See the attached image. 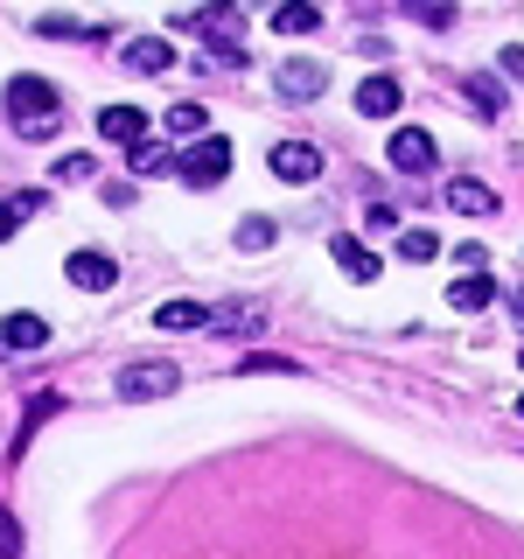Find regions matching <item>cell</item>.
<instances>
[{
	"label": "cell",
	"mask_w": 524,
	"mask_h": 559,
	"mask_svg": "<svg viewBox=\"0 0 524 559\" xmlns=\"http://www.w3.org/2000/svg\"><path fill=\"white\" fill-rule=\"evenodd\" d=\"M308 28H322V14H314L308 0H287V8H273V35H308Z\"/></svg>",
	"instance_id": "cell-16"
},
{
	"label": "cell",
	"mask_w": 524,
	"mask_h": 559,
	"mask_svg": "<svg viewBox=\"0 0 524 559\" xmlns=\"http://www.w3.org/2000/svg\"><path fill=\"white\" fill-rule=\"evenodd\" d=\"M162 127H168V133H182V140H189V133H203V105H189V98H182V105H168Z\"/></svg>",
	"instance_id": "cell-21"
},
{
	"label": "cell",
	"mask_w": 524,
	"mask_h": 559,
	"mask_svg": "<svg viewBox=\"0 0 524 559\" xmlns=\"http://www.w3.org/2000/svg\"><path fill=\"white\" fill-rule=\"evenodd\" d=\"M448 203L462 210V217H497V189H489V182H476V175L448 182Z\"/></svg>",
	"instance_id": "cell-11"
},
{
	"label": "cell",
	"mask_w": 524,
	"mask_h": 559,
	"mask_svg": "<svg viewBox=\"0 0 524 559\" xmlns=\"http://www.w3.org/2000/svg\"><path fill=\"white\" fill-rule=\"evenodd\" d=\"M175 175H182L189 189H217L224 175H231V140H217V133H203L196 147L182 154V162H175Z\"/></svg>",
	"instance_id": "cell-2"
},
{
	"label": "cell",
	"mask_w": 524,
	"mask_h": 559,
	"mask_svg": "<svg viewBox=\"0 0 524 559\" xmlns=\"http://www.w3.org/2000/svg\"><path fill=\"white\" fill-rule=\"evenodd\" d=\"M92 154H70V162H57V175H63V182H92Z\"/></svg>",
	"instance_id": "cell-24"
},
{
	"label": "cell",
	"mask_w": 524,
	"mask_h": 559,
	"mask_svg": "<svg viewBox=\"0 0 524 559\" xmlns=\"http://www.w3.org/2000/svg\"><path fill=\"white\" fill-rule=\"evenodd\" d=\"M384 162H392L398 175H427L433 168V133L427 127H398L392 147H384Z\"/></svg>",
	"instance_id": "cell-5"
},
{
	"label": "cell",
	"mask_w": 524,
	"mask_h": 559,
	"mask_svg": "<svg viewBox=\"0 0 524 559\" xmlns=\"http://www.w3.org/2000/svg\"><path fill=\"white\" fill-rule=\"evenodd\" d=\"M517 322H524V294H517Z\"/></svg>",
	"instance_id": "cell-29"
},
{
	"label": "cell",
	"mask_w": 524,
	"mask_h": 559,
	"mask_svg": "<svg viewBox=\"0 0 524 559\" xmlns=\"http://www.w3.org/2000/svg\"><path fill=\"white\" fill-rule=\"evenodd\" d=\"M406 14H413V22H427V28H448V22H454V14H448V8H427V0H413V8H406Z\"/></svg>",
	"instance_id": "cell-25"
},
{
	"label": "cell",
	"mask_w": 524,
	"mask_h": 559,
	"mask_svg": "<svg viewBox=\"0 0 524 559\" xmlns=\"http://www.w3.org/2000/svg\"><path fill=\"white\" fill-rule=\"evenodd\" d=\"M0 559H22V524L8 518V503H0Z\"/></svg>",
	"instance_id": "cell-23"
},
{
	"label": "cell",
	"mask_w": 524,
	"mask_h": 559,
	"mask_svg": "<svg viewBox=\"0 0 524 559\" xmlns=\"http://www.w3.org/2000/svg\"><path fill=\"white\" fill-rule=\"evenodd\" d=\"M168 168H175V162H168L162 147H147V140L133 147V175H168Z\"/></svg>",
	"instance_id": "cell-22"
},
{
	"label": "cell",
	"mask_w": 524,
	"mask_h": 559,
	"mask_svg": "<svg viewBox=\"0 0 524 559\" xmlns=\"http://www.w3.org/2000/svg\"><path fill=\"white\" fill-rule=\"evenodd\" d=\"M497 63H503V78H524V49H517V43H511V49H503V57H497Z\"/></svg>",
	"instance_id": "cell-28"
},
{
	"label": "cell",
	"mask_w": 524,
	"mask_h": 559,
	"mask_svg": "<svg viewBox=\"0 0 524 559\" xmlns=\"http://www.w3.org/2000/svg\"><path fill=\"white\" fill-rule=\"evenodd\" d=\"M203 329H217V336H259V329H266V308L259 301H224V308L203 314Z\"/></svg>",
	"instance_id": "cell-7"
},
{
	"label": "cell",
	"mask_w": 524,
	"mask_h": 559,
	"mask_svg": "<svg viewBox=\"0 0 524 559\" xmlns=\"http://www.w3.org/2000/svg\"><path fill=\"white\" fill-rule=\"evenodd\" d=\"M273 92L287 98V105H308V98H322V92H329V70L314 63V57H287V63L273 70Z\"/></svg>",
	"instance_id": "cell-3"
},
{
	"label": "cell",
	"mask_w": 524,
	"mask_h": 559,
	"mask_svg": "<svg viewBox=\"0 0 524 559\" xmlns=\"http://www.w3.org/2000/svg\"><path fill=\"white\" fill-rule=\"evenodd\" d=\"M364 224H371V231H392L398 210H392V203H371V210H364Z\"/></svg>",
	"instance_id": "cell-26"
},
{
	"label": "cell",
	"mask_w": 524,
	"mask_h": 559,
	"mask_svg": "<svg viewBox=\"0 0 524 559\" xmlns=\"http://www.w3.org/2000/svg\"><path fill=\"white\" fill-rule=\"evenodd\" d=\"M357 112H364V119L398 112V78H384V70H378V78H364V84H357Z\"/></svg>",
	"instance_id": "cell-12"
},
{
	"label": "cell",
	"mask_w": 524,
	"mask_h": 559,
	"mask_svg": "<svg viewBox=\"0 0 524 559\" xmlns=\"http://www.w3.org/2000/svg\"><path fill=\"white\" fill-rule=\"evenodd\" d=\"M273 175L301 189V182H314V175H322V154H314L308 140H279V147H273Z\"/></svg>",
	"instance_id": "cell-6"
},
{
	"label": "cell",
	"mask_w": 524,
	"mask_h": 559,
	"mask_svg": "<svg viewBox=\"0 0 524 559\" xmlns=\"http://www.w3.org/2000/svg\"><path fill=\"white\" fill-rule=\"evenodd\" d=\"M398 259L427 266V259H441V238H433V231H398Z\"/></svg>",
	"instance_id": "cell-20"
},
{
	"label": "cell",
	"mask_w": 524,
	"mask_h": 559,
	"mask_svg": "<svg viewBox=\"0 0 524 559\" xmlns=\"http://www.w3.org/2000/svg\"><path fill=\"white\" fill-rule=\"evenodd\" d=\"M329 259H336L349 280H378V273H384V259H378L364 238H329Z\"/></svg>",
	"instance_id": "cell-10"
},
{
	"label": "cell",
	"mask_w": 524,
	"mask_h": 559,
	"mask_svg": "<svg viewBox=\"0 0 524 559\" xmlns=\"http://www.w3.org/2000/svg\"><path fill=\"white\" fill-rule=\"evenodd\" d=\"M175 49L162 43V35H140V43H127V70H140V78H154V70H168Z\"/></svg>",
	"instance_id": "cell-15"
},
{
	"label": "cell",
	"mask_w": 524,
	"mask_h": 559,
	"mask_svg": "<svg viewBox=\"0 0 524 559\" xmlns=\"http://www.w3.org/2000/svg\"><path fill=\"white\" fill-rule=\"evenodd\" d=\"M517 413H524V399H517Z\"/></svg>",
	"instance_id": "cell-30"
},
{
	"label": "cell",
	"mask_w": 524,
	"mask_h": 559,
	"mask_svg": "<svg viewBox=\"0 0 524 559\" xmlns=\"http://www.w3.org/2000/svg\"><path fill=\"white\" fill-rule=\"evenodd\" d=\"M14 231H22V210H14V203H0V245H8Z\"/></svg>",
	"instance_id": "cell-27"
},
{
	"label": "cell",
	"mask_w": 524,
	"mask_h": 559,
	"mask_svg": "<svg viewBox=\"0 0 524 559\" xmlns=\"http://www.w3.org/2000/svg\"><path fill=\"white\" fill-rule=\"evenodd\" d=\"M98 133L119 140V147H140V140H147V112H140V105H105V112H98Z\"/></svg>",
	"instance_id": "cell-9"
},
{
	"label": "cell",
	"mask_w": 524,
	"mask_h": 559,
	"mask_svg": "<svg viewBox=\"0 0 524 559\" xmlns=\"http://www.w3.org/2000/svg\"><path fill=\"white\" fill-rule=\"evenodd\" d=\"M0 343H8V349H43L49 322H43V314H8V322H0Z\"/></svg>",
	"instance_id": "cell-14"
},
{
	"label": "cell",
	"mask_w": 524,
	"mask_h": 559,
	"mask_svg": "<svg viewBox=\"0 0 524 559\" xmlns=\"http://www.w3.org/2000/svg\"><path fill=\"white\" fill-rule=\"evenodd\" d=\"M8 112H14V133H22V140H49V133L63 127L57 84H43V78H14L8 84Z\"/></svg>",
	"instance_id": "cell-1"
},
{
	"label": "cell",
	"mask_w": 524,
	"mask_h": 559,
	"mask_svg": "<svg viewBox=\"0 0 524 559\" xmlns=\"http://www.w3.org/2000/svg\"><path fill=\"white\" fill-rule=\"evenodd\" d=\"M489 301H497V280H489V273H468V280H454V287H448V308H462V314H476Z\"/></svg>",
	"instance_id": "cell-13"
},
{
	"label": "cell",
	"mask_w": 524,
	"mask_h": 559,
	"mask_svg": "<svg viewBox=\"0 0 524 559\" xmlns=\"http://www.w3.org/2000/svg\"><path fill=\"white\" fill-rule=\"evenodd\" d=\"M273 238H279L273 217H245V224H238V252H266Z\"/></svg>",
	"instance_id": "cell-19"
},
{
	"label": "cell",
	"mask_w": 524,
	"mask_h": 559,
	"mask_svg": "<svg viewBox=\"0 0 524 559\" xmlns=\"http://www.w3.org/2000/svg\"><path fill=\"white\" fill-rule=\"evenodd\" d=\"M517 364H524V357H517Z\"/></svg>",
	"instance_id": "cell-31"
},
{
	"label": "cell",
	"mask_w": 524,
	"mask_h": 559,
	"mask_svg": "<svg viewBox=\"0 0 524 559\" xmlns=\"http://www.w3.org/2000/svg\"><path fill=\"white\" fill-rule=\"evenodd\" d=\"M203 301H162L154 308V329H203Z\"/></svg>",
	"instance_id": "cell-17"
},
{
	"label": "cell",
	"mask_w": 524,
	"mask_h": 559,
	"mask_svg": "<svg viewBox=\"0 0 524 559\" xmlns=\"http://www.w3.org/2000/svg\"><path fill=\"white\" fill-rule=\"evenodd\" d=\"M175 384H182V371H175L168 357H147V364H127V371H119V392L127 399H162Z\"/></svg>",
	"instance_id": "cell-4"
},
{
	"label": "cell",
	"mask_w": 524,
	"mask_h": 559,
	"mask_svg": "<svg viewBox=\"0 0 524 559\" xmlns=\"http://www.w3.org/2000/svg\"><path fill=\"white\" fill-rule=\"evenodd\" d=\"M70 287H84V294H105L119 280V266H112V252H70Z\"/></svg>",
	"instance_id": "cell-8"
},
{
	"label": "cell",
	"mask_w": 524,
	"mask_h": 559,
	"mask_svg": "<svg viewBox=\"0 0 524 559\" xmlns=\"http://www.w3.org/2000/svg\"><path fill=\"white\" fill-rule=\"evenodd\" d=\"M462 92H468V105H476L483 119H497V112H503V84H497V78H483V70L462 84Z\"/></svg>",
	"instance_id": "cell-18"
}]
</instances>
